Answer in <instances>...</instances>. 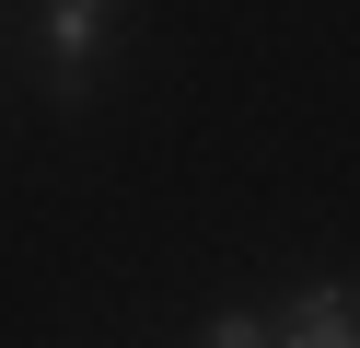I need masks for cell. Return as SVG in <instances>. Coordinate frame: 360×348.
<instances>
[{"label":"cell","instance_id":"cell-1","mask_svg":"<svg viewBox=\"0 0 360 348\" xmlns=\"http://www.w3.org/2000/svg\"><path fill=\"white\" fill-rule=\"evenodd\" d=\"M128 0H47V58H58V105H82V70H94V46L117 35Z\"/></svg>","mask_w":360,"mask_h":348},{"label":"cell","instance_id":"cell-2","mask_svg":"<svg viewBox=\"0 0 360 348\" xmlns=\"http://www.w3.org/2000/svg\"><path fill=\"white\" fill-rule=\"evenodd\" d=\"M290 348H349V278H326V290L290 302Z\"/></svg>","mask_w":360,"mask_h":348},{"label":"cell","instance_id":"cell-3","mask_svg":"<svg viewBox=\"0 0 360 348\" xmlns=\"http://www.w3.org/2000/svg\"><path fill=\"white\" fill-rule=\"evenodd\" d=\"M210 348H279V337H267V314H221V325H210Z\"/></svg>","mask_w":360,"mask_h":348}]
</instances>
